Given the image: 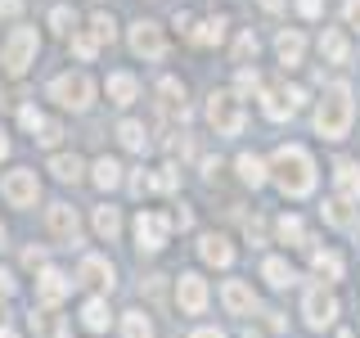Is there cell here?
Returning <instances> with one entry per match:
<instances>
[{"label": "cell", "mask_w": 360, "mask_h": 338, "mask_svg": "<svg viewBox=\"0 0 360 338\" xmlns=\"http://www.w3.org/2000/svg\"><path fill=\"white\" fill-rule=\"evenodd\" d=\"M270 176H275V185L284 189L288 199H302V194L315 189V163L302 144H284V149L275 154V163H270Z\"/></svg>", "instance_id": "obj_1"}, {"label": "cell", "mask_w": 360, "mask_h": 338, "mask_svg": "<svg viewBox=\"0 0 360 338\" xmlns=\"http://www.w3.org/2000/svg\"><path fill=\"white\" fill-rule=\"evenodd\" d=\"M315 131L324 140H342L352 131V86L347 82H333L320 95V104H315Z\"/></svg>", "instance_id": "obj_2"}, {"label": "cell", "mask_w": 360, "mask_h": 338, "mask_svg": "<svg viewBox=\"0 0 360 338\" xmlns=\"http://www.w3.org/2000/svg\"><path fill=\"white\" fill-rule=\"evenodd\" d=\"M50 99L59 108H72V113H86L95 104V82H90L86 73H63L50 82Z\"/></svg>", "instance_id": "obj_3"}, {"label": "cell", "mask_w": 360, "mask_h": 338, "mask_svg": "<svg viewBox=\"0 0 360 338\" xmlns=\"http://www.w3.org/2000/svg\"><path fill=\"white\" fill-rule=\"evenodd\" d=\"M207 122L217 135H239L243 131V99L234 90H212L207 99Z\"/></svg>", "instance_id": "obj_4"}, {"label": "cell", "mask_w": 360, "mask_h": 338, "mask_svg": "<svg viewBox=\"0 0 360 338\" xmlns=\"http://www.w3.org/2000/svg\"><path fill=\"white\" fill-rule=\"evenodd\" d=\"M9 77H22L32 63H37V27H14L5 41V54H0Z\"/></svg>", "instance_id": "obj_5"}, {"label": "cell", "mask_w": 360, "mask_h": 338, "mask_svg": "<svg viewBox=\"0 0 360 338\" xmlns=\"http://www.w3.org/2000/svg\"><path fill=\"white\" fill-rule=\"evenodd\" d=\"M0 194H5L9 208H32V203H37V194H41V180H37V172H32V167H14V172L0 180Z\"/></svg>", "instance_id": "obj_6"}, {"label": "cell", "mask_w": 360, "mask_h": 338, "mask_svg": "<svg viewBox=\"0 0 360 338\" xmlns=\"http://www.w3.org/2000/svg\"><path fill=\"white\" fill-rule=\"evenodd\" d=\"M45 230H50L54 244L72 248L77 234H82V221H77V212L68 208V203H50V212H45Z\"/></svg>", "instance_id": "obj_7"}, {"label": "cell", "mask_w": 360, "mask_h": 338, "mask_svg": "<svg viewBox=\"0 0 360 338\" xmlns=\"http://www.w3.org/2000/svg\"><path fill=\"white\" fill-rule=\"evenodd\" d=\"M131 50L140 54V59H162L167 54V37H162V27L158 23H131Z\"/></svg>", "instance_id": "obj_8"}, {"label": "cell", "mask_w": 360, "mask_h": 338, "mask_svg": "<svg viewBox=\"0 0 360 338\" xmlns=\"http://www.w3.org/2000/svg\"><path fill=\"white\" fill-rule=\"evenodd\" d=\"M77 280H68L63 270H54V266H41V275H37V302L41 307H59V302L72 293Z\"/></svg>", "instance_id": "obj_9"}, {"label": "cell", "mask_w": 360, "mask_h": 338, "mask_svg": "<svg viewBox=\"0 0 360 338\" xmlns=\"http://www.w3.org/2000/svg\"><path fill=\"white\" fill-rule=\"evenodd\" d=\"M167 234H172V221H167L162 212H140V217H135V239H140V248L158 253V248L167 244Z\"/></svg>", "instance_id": "obj_10"}, {"label": "cell", "mask_w": 360, "mask_h": 338, "mask_svg": "<svg viewBox=\"0 0 360 338\" xmlns=\"http://www.w3.org/2000/svg\"><path fill=\"white\" fill-rule=\"evenodd\" d=\"M302 311H307V325H311V330H324V325H333L338 302H333L329 289H307V302H302Z\"/></svg>", "instance_id": "obj_11"}, {"label": "cell", "mask_w": 360, "mask_h": 338, "mask_svg": "<svg viewBox=\"0 0 360 338\" xmlns=\"http://www.w3.org/2000/svg\"><path fill=\"white\" fill-rule=\"evenodd\" d=\"M176 302L185 315H202L207 307V284H202V275H180L176 280Z\"/></svg>", "instance_id": "obj_12"}, {"label": "cell", "mask_w": 360, "mask_h": 338, "mask_svg": "<svg viewBox=\"0 0 360 338\" xmlns=\"http://www.w3.org/2000/svg\"><path fill=\"white\" fill-rule=\"evenodd\" d=\"M221 302H225V311H230V315H248V311L257 307V293H252V284H243V280H225Z\"/></svg>", "instance_id": "obj_13"}, {"label": "cell", "mask_w": 360, "mask_h": 338, "mask_svg": "<svg viewBox=\"0 0 360 338\" xmlns=\"http://www.w3.org/2000/svg\"><path fill=\"white\" fill-rule=\"evenodd\" d=\"M104 90H108V99H112L117 108H127V104H135V95H140V82H135L131 73H108Z\"/></svg>", "instance_id": "obj_14"}, {"label": "cell", "mask_w": 360, "mask_h": 338, "mask_svg": "<svg viewBox=\"0 0 360 338\" xmlns=\"http://www.w3.org/2000/svg\"><path fill=\"white\" fill-rule=\"evenodd\" d=\"M77 280L90 284V289H112V262H104V257H82Z\"/></svg>", "instance_id": "obj_15"}, {"label": "cell", "mask_w": 360, "mask_h": 338, "mask_svg": "<svg viewBox=\"0 0 360 338\" xmlns=\"http://www.w3.org/2000/svg\"><path fill=\"white\" fill-rule=\"evenodd\" d=\"M198 257H202L207 266H230V262H234V248H230V239H225V234H202Z\"/></svg>", "instance_id": "obj_16"}, {"label": "cell", "mask_w": 360, "mask_h": 338, "mask_svg": "<svg viewBox=\"0 0 360 338\" xmlns=\"http://www.w3.org/2000/svg\"><path fill=\"white\" fill-rule=\"evenodd\" d=\"M333 185H338V199H360V167L356 163H338V172H333Z\"/></svg>", "instance_id": "obj_17"}, {"label": "cell", "mask_w": 360, "mask_h": 338, "mask_svg": "<svg viewBox=\"0 0 360 338\" xmlns=\"http://www.w3.org/2000/svg\"><path fill=\"white\" fill-rule=\"evenodd\" d=\"M275 50H279V63H284V68H297V63H302V50H307V41H302V32H279Z\"/></svg>", "instance_id": "obj_18"}, {"label": "cell", "mask_w": 360, "mask_h": 338, "mask_svg": "<svg viewBox=\"0 0 360 338\" xmlns=\"http://www.w3.org/2000/svg\"><path fill=\"white\" fill-rule=\"evenodd\" d=\"M320 54H324L329 63H347V59H352V45H347V37H342L338 27H329V32L320 37Z\"/></svg>", "instance_id": "obj_19"}, {"label": "cell", "mask_w": 360, "mask_h": 338, "mask_svg": "<svg viewBox=\"0 0 360 338\" xmlns=\"http://www.w3.org/2000/svg\"><path fill=\"white\" fill-rule=\"evenodd\" d=\"M50 172L59 176L63 185H77L86 167H82V158H77V154H54V158H50Z\"/></svg>", "instance_id": "obj_20"}, {"label": "cell", "mask_w": 360, "mask_h": 338, "mask_svg": "<svg viewBox=\"0 0 360 338\" xmlns=\"http://www.w3.org/2000/svg\"><path fill=\"white\" fill-rule=\"evenodd\" d=\"M262 275H266L270 289H288L292 284V266L284 262V257H266V262H262Z\"/></svg>", "instance_id": "obj_21"}, {"label": "cell", "mask_w": 360, "mask_h": 338, "mask_svg": "<svg viewBox=\"0 0 360 338\" xmlns=\"http://www.w3.org/2000/svg\"><path fill=\"white\" fill-rule=\"evenodd\" d=\"M262 113L270 122H284L288 113H292V104H288V90H266L262 95Z\"/></svg>", "instance_id": "obj_22"}, {"label": "cell", "mask_w": 360, "mask_h": 338, "mask_svg": "<svg viewBox=\"0 0 360 338\" xmlns=\"http://www.w3.org/2000/svg\"><path fill=\"white\" fill-rule=\"evenodd\" d=\"M117 140L127 144V149H135V154H144V149H149V135H144V122H131V118L117 127Z\"/></svg>", "instance_id": "obj_23"}, {"label": "cell", "mask_w": 360, "mask_h": 338, "mask_svg": "<svg viewBox=\"0 0 360 338\" xmlns=\"http://www.w3.org/2000/svg\"><path fill=\"white\" fill-rule=\"evenodd\" d=\"M158 95H162V108L167 113H180V118H185V86H180L176 77H167V82L158 86Z\"/></svg>", "instance_id": "obj_24"}, {"label": "cell", "mask_w": 360, "mask_h": 338, "mask_svg": "<svg viewBox=\"0 0 360 338\" xmlns=\"http://www.w3.org/2000/svg\"><path fill=\"white\" fill-rule=\"evenodd\" d=\"M82 325H86V330H108V302L104 298H90L86 302V307H82Z\"/></svg>", "instance_id": "obj_25"}, {"label": "cell", "mask_w": 360, "mask_h": 338, "mask_svg": "<svg viewBox=\"0 0 360 338\" xmlns=\"http://www.w3.org/2000/svg\"><path fill=\"white\" fill-rule=\"evenodd\" d=\"M239 176H243V185H266V163L257 154H239Z\"/></svg>", "instance_id": "obj_26"}, {"label": "cell", "mask_w": 360, "mask_h": 338, "mask_svg": "<svg viewBox=\"0 0 360 338\" xmlns=\"http://www.w3.org/2000/svg\"><path fill=\"white\" fill-rule=\"evenodd\" d=\"M311 266H315V275H324V280H338V275H342V257H338V253H324V248H315V253H311Z\"/></svg>", "instance_id": "obj_27"}, {"label": "cell", "mask_w": 360, "mask_h": 338, "mask_svg": "<svg viewBox=\"0 0 360 338\" xmlns=\"http://www.w3.org/2000/svg\"><path fill=\"white\" fill-rule=\"evenodd\" d=\"M95 185H99V189L122 185V167H117V158H99V163H95Z\"/></svg>", "instance_id": "obj_28"}, {"label": "cell", "mask_w": 360, "mask_h": 338, "mask_svg": "<svg viewBox=\"0 0 360 338\" xmlns=\"http://www.w3.org/2000/svg\"><path fill=\"white\" fill-rule=\"evenodd\" d=\"M324 221L338 225V230H347V225L356 221V212L347 208V199H329V203H324Z\"/></svg>", "instance_id": "obj_29"}, {"label": "cell", "mask_w": 360, "mask_h": 338, "mask_svg": "<svg viewBox=\"0 0 360 338\" xmlns=\"http://www.w3.org/2000/svg\"><path fill=\"white\" fill-rule=\"evenodd\" d=\"M122 334H127V338H153L149 315H144V311H127V315H122Z\"/></svg>", "instance_id": "obj_30"}, {"label": "cell", "mask_w": 360, "mask_h": 338, "mask_svg": "<svg viewBox=\"0 0 360 338\" xmlns=\"http://www.w3.org/2000/svg\"><path fill=\"white\" fill-rule=\"evenodd\" d=\"M95 230L104 234V239H117V230H122V217H117V208H95Z\"/></svg>", "instance_id": "obj_31"}, {"label": "cell", "mask_w": 360, "mask_h": 338, "mask_svg": "<svg viewBox=\"0 0 360 338\" xmlns=\"http://www.w3.org/2000/svg\"><path fill=\"white\" fill-rule=\"evenodd\" d=\"M194 41H202V45H221V41H225V18H202L198 32H194Z\"/></svg>", "instance_id": "obj_32"}, {"label": "cell", "mask_w": 360, "mask_h": 338, "mask_svg": "<svg viewBox=\"0 0 360 338\" xmlns=\"http://www.w3.org/2000/svg\"><path fill=\"white\" fill-rule=\"evenodd\" d=\"M275 230H279V239H284V244H302V239H307V230H302L297 217H279Z\"/></svg>", "instance_id": "obj_33"}, {"label": "cell", "mask_w": 360, "mask_h": 338, "mask_svg": "<svg viewBox=\"0 0 360 338\" xmlns=\"http://www.w3.org/2000/svg\"><path fill=\"white\" fill-rule=\"evenodd\" d=\"M50 27H54V32H63V37H68V32H77V14H72L68 5L50 9Z\"/></svg>", "instance_id": "obj_34"}, {"label": "cell", "mask_w": 360, "mask_h": 338, "mask_svg": "<svg viewBox=\"0 0 360 338\" xmlns=\"http://www.w3.org/2000/svg\"><path fill=\"white\" fill-rule=\"evenodd\" d=\"M72 50H77V59H95V50H99L95 32H72Z\"/></svg>", "instance_id": "obj_35"}, {"label": "cell", "mask_w": 360, "mask_h": 338, "mask_svg": "<svg viewBox=\"0 0 360 338\" xmlns=\"http://www.w3.org/2000/svg\"><path fill=\"white\" fill-rule=\"evenodd\" d=\"M59 135H63V127H59V122H50V118H45V122H41V131L32 135V140H37V144H45V149H54V144H59Z\"/></svg>", "instance_id": "obj_36"}, {"label": "cell", "mask_w": 360, "mask_h": 338, "mask_svg": "<svg viewBox=\"0 0 360 338\" xmlns=\"http://www.w3.org/2000/svg\"><path fill=\"white\" fill-rule=\"evenodd\" d=\"M18 122H22V127H27L32 135H37V131H41V122H45V113H41L37 104H22V108H18Z\"/></svg>", "instance_id": "obj_37"}, {"label": "cell", "mask_w": 360, "mask_h": 338, "mask_svg": "<svg viewBox=\"0 0 360 338\" xmlns=\"http://www.w3.org/2000/svg\"><path fill=\"white\" fill-rule=\"evenodd\" d=\"M90 27H95V41H99V45L117 37V27H112V18H108V14H95V18H90Z\"/></svg>", "instance_id": "obj_38"}, {"label": "cell", "mask_w": 360, "mask_h": 338, "mask_svg": "<svg viewBox=\"0 0 360 338\" xmlns=\"http://www.w3.org/2000/svg\"><path fill=\"white\" fill-rule=\"evenodd\" d=\"M252 54H257V37H252V32H243V37L234 41V59H239V63H248Z\"/></svg>", "instance_id": "obj_39"}, {"label": "cell", "mask_w": 360, "mask_h": 338, "mask_svg": "<svg viewBox=\"0 0 360 338\" xmlns=\"http://www.w3.org/2000/svg\"><path fill=\"white\" fill-rule=\"evenodd\" d=\"M176 185H180V172H176V167H158L153 189H176Z\"/></svg>", "instance_id": "obj_40"}, {"label": "cell", "mask_w": 360, "mask_h": 338, "mask_svg": "<svg viewBox=\"0 0 360 338\" xmlns=\"http://www.w3.org/2000/svg\"><path fill=\"white\" fill-rule=\"evenodd\" d=\"M14 293H18V280L9 275L5 266H0V298H14Z\"/></svg>", "instance_id": "obj_41"}, {"label": "cell", "mask_w": 360, "mask_h": 338, "mask_svg": "<svg viewBox=\"0 0 360 338\" xmlns=\"http://www.w3.org/2000/svg\"><path fill=\"white\" fill-rule=\"evenodd\" d=\"M131 189H135V194H149V189H153V176L149 172H135L131 176Z\"/></svg>", "instance_id": "obj_42"}, {"label": "cell", "mask_w": 360, "mask_h": 338, "mask_svg": "<svg viewBox=\"0 0 360 338\" xmlns=\"http://www.w3.org/2000/svg\"><path fill=\"white\" fill-rule=\"evenodd\" d=\"M22 266L41 270V266H45V253H41V248H27V253H22Z\"/></svg>", "instance_id": "obj_43"}, {"label": "cell", "mask_w": 360, "mask_h": 338, "mask_svg": "<svg viewBox=\"0 0 360 338\" xmlns=\"http://www.w3.org/2000/svg\"><path fill=\"white\" fill-rule=\"evenodd\" d=\"M257 86H262V77H257V73H248V68H243V73H239V90H257Z\"/></svg>", "instance_id": "obj_44"}, {"label": "cell", "mask_w": 360, "mask_h": 338, "mask_svg": "<svg viewBox=\"0 0 360 338\" xmlns=\"http://www.w3.org/2000/svg\"><path fill=\"white\" fill-rule=\"evenodd\" d=\"M297 9L302 18H320V0H297Z\"/></svg>", "instance_id": "obj_45"}, {"label": "cell", "mask_w": 360, "mask_h": 338, "mask_svg": "<svg viewBox=\"0 0 360 338\" xmlns=\"http://www.w3.org/2000/svg\"><path fill=\"white\" fill-rule=\"evenodd\" d=\"M0 14H5V18H18L22 14V0H0Z\"/></svg>", "instance_id": "obj_46"}, {"label": "cell", "mask_w": 360, "mask_h": 338, "mask_svg": "<svg viewBox=\"0 0 360 338\" xmlns=\"http://www.w3.org/2000/svg\"><path fill=\"white\" fill-rule=\"evenodd\" d=\"M347 23L360 27V0H347Z\"/></svg>", "instance_id": "obj_47"}, {"label": "cell", "mask_w": 360, "mask_h": 338, "mask_svg": "<svg viewBox=\"0 0 360 338\" xmlns=\"http://www.w3.org/2000/svg\"><path fill=\"white\" fill-rule=\"evenodd\" d=\"M189 338H225V334H221V330H194Z\"/></svg>", "instance_id": "obj_48"}, {"label": "cell", "mask_w": 360, "mask_h": 338, "mask_svg": "<svg viewBox=\"0 0 360 338\" xmlns=\"http://www.w3.org/2000/svg\"><path fill=\"white\" fill-rule=\"evenodd\" d=\"M9 154V135H5V127H0V158Z\"/></svg>", "instance_id": "obj_49"}, {"label": "cell", "mask_w": 360, "mask_h": 338, "mask_svg": "<svg viewBox=\"0 0 360 338\" xmlns=\"http://www.w3.org/2000/svg\"><path fill=\"white\" fill-rule=\"evenodd\" d=\"M279 5H284V0H262V9H270V14H275Z\"/></svg>", "instance_id": "obj_50"}, {"label": "cell", "mask_w": 360, "mask_h": 338, "mask_svg": "<svg viewBox=\"0 0 360 338\" xmlns=\"http://www.w3.org/2000/svg\"><path fill=\"white\" fill-rule=\"evenodd\" d=\"M0 338H18L14 330H9V325H0Z\"/></svg>", "instance_id": "obj_51"}, {"label": "cell", "mask_w": 360, "mask_h": 338, "mask_svg": "<svg viewBox=\"0 0 360 338\" xmlns=\"http://www.w3.org/2000/svg\"><path fill=\"white\" fill-rule=\"evenodd\" d=\"M0 244H5V230H0Z\"/></svg>", "instance_id": "obj_52"}]
</instances>
